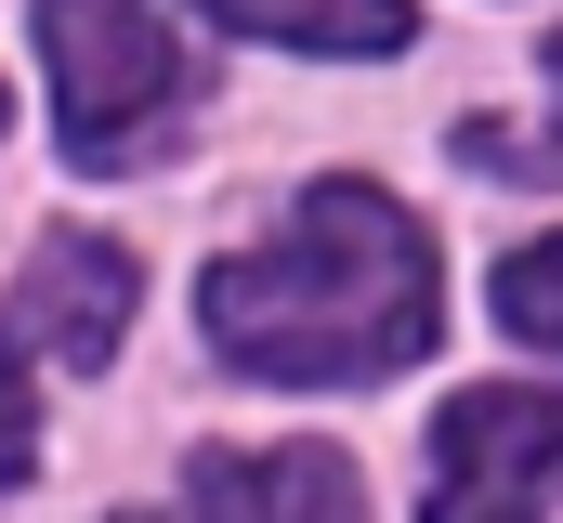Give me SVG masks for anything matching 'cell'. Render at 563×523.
<instances>
[{
	"mask_svg": "<svg viewBox=\"0 0 563 523\" xmlns=\"http://www.w3.org/2000/svg\"><path fill=\"white\" fill-rule=\"evenodd\" d=\"M132 523H223V511H210V498H197V485H184V498H170V511H132Z\"/></svg>",
	"mask_w": 563,
	"mask_h": 523,
	"instance_id": "obj_9",
	"label": "cell"
},
{
	"mask_svg": "<svg viewBox=\"0 0 563 523\" xmlns=\"http://www.w3.org/2000/svg\"><path fill=\"white\" fill-rule=\"evenodd\" d=\"M40 53H53V119L79 170H144L184 131V40L144 0H40Z\"/></svg>",
	"mask_w": 563,
	"mask_h": 523,
	"instance_id": "obj_2",
	"label": "cell"
},
{
	"mask_svg": "<svg viewBox=\"0 0 563 523\" xmlns=\"http://www.w3.org/2000/svg\"><path fill=\"white\" fill-rule=\"evenodd\" d=\"M26 458H40V405L13 380V354H0V485H26Z\"/></svg>",
	"mask_w": 563,
	"mask_h": 523,
	"instance_id": "obj_8",
	"label": "cell"
},
{
	"mask_svg": "<svg viewBox=\"0 0 563 523\" xmlns=\"http://www.w3.org/2000/svg\"><path fill=\"white\" fill-rule=\"evenodd\" d=\"M197 498L223 523H367V485L341 445H250V458H197Z\"/></svg>",
	"mask_w": 563,
	"mask_h": 523,
	"instance_id": "obj_5",
	"label": "cell"
},
{
	"mask_svg": "<svg viewBox=\"0 0 563 523\" xmlns=\"http://www.w3.org/2000/svg\"><path fill=\"white\" fill-rule=\"evenodd\" d=\"M210 26H250V40H288V53H394L420 40L407 0H197Z\"/></svg>",
	"mask_w": 563,
	"mask_h": 523,
	"instance_id": "obj_6",
	"label": "cell"
},
{
	"mask_svg": "<svg viewBox=\"0 0 563 523\" xmlns=\"http://www.w3.org/2000/svg\"><path fill=\"white\" fill-rule=\"evenodd\" d=\"M119 327H132V249L119 236H40L26 275H13V341L26 354H53V367H106L119 354Z\"/></svg>",
	"mask_w": 563,
	"mask_h": 523,
	"instance_id": "obj_4",
	"label": "cell"
},
{
	"mask_svg": "<svg viewBox=\"0 0 563 523\" xmlns=\"http://www.w3.org/2000/svg\"><path fill=\"white\" fill-rule=\"evenodd\" d=\"M551 92H563V40H551Z\"/></svg>",
	"mask_w": 563,
	"mask_h": 523,
	"instance_id": "obj_10",
	"label": "cell"
},
{
	"mask_svg": "<svg viewBox=\"0 0 563 523\" xmlns=\"http://www.w3.org/2000/svg\"><path fill=\"white\" fill-rule=\"evenodd\" d=\"M0 131H13V92H0Z\"/></svg>",
	"mask_w": 563,
	"mask_h": 523,
	"instance_id": "obj_11",
	"label": "cell"
},
{
	"mask_svg": "<svg viewBox=\"0 0 563 523\" xmlns=\"http://www.w3.org/2000/svg\"><path fill=\"white\" fill-rule=\"evenodd\" d=\"M498 327L538 341V354H563V236H538V249L498 262Z\"/></svg>",
	"mask_w": 563,
	"mask_h": 523,
	"instance_id": "obj_7",
	"label": "cell"
},
{
	"mask_svg": "<svg viewBox=\"0 0 563 523\" xmlns=\"http://www.w3.org/2000/svg\"><path fill=\"white\" fill-rule=\"evenodd\" d=\"M432 314H445L432 301V223L354 170L301 183V210L263 249L197 275V341L236 380H288V392L394 380L407 354H432Z\"/></svg>",
	"mask_w": 563,
	"mask_h": 523,
	"instance_id": "obj_1",
	"label": "cell"
},
{
	"mask_svg": "<svg viewBox=\"0 0 563 523\" xmlns=\"http://www.w3.org/2000/svg\"><path fill=\"white\" fill-rule=\"evenodd\" d=\"M563 498V392H459L432 419V498L420 523H551Z\"/></svg>",
	"mask_w": 563,
	"mask_h": 523,
	"instance_id": "obj_3",
	"label": "cell"
}]
</instances>
